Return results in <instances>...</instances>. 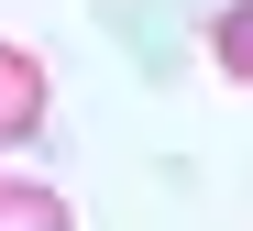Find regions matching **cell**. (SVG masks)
I'll list each match as a JSON object with an SVG mask.
<instances>
[{
    "mask_svg": "<svg viewBox=\"0 0 253 231\" xmlns=\"http://www.w3.org/2000/svg\"><path fill=\"white\" fill-rule=\"evenodd\" d=\"M209 66L231 88H253V0H220V11H209Z\"/></svg>",
    "mask_w": 253,
    "mask_h": 231,
    "instance_id": "3",
    "label": "cell"
},
{
    "mask_svg": "<svg viewBox=\"0 0 253 231\" xmlns=\"http://www.w3.org/2000/svg\"><path fill=\"white\" fill-rule=\"evenodd\" d=\"M44 55H22V44H0V154L11 143H33V132H44Z\"/></svg>",
    "mask_w": 253,
    "mask_h": 231,
    "instance_id": "1",
    "label": "cell"
},
{
    "mask_svg": "<svg viewBox=\"0 0 253 231\" xmlns=\"http://www.w3.org/2000/svg\"><path fill=\"white\" fill-rule=\"evenodd\" d=\"M0 231H77V209L44 187V176H0Z\"/></svg>",
    "mask_w": 253,
    "mask_h": 231,
    "instance_id": "2",
    "label": "cell"
}]
</instances>
